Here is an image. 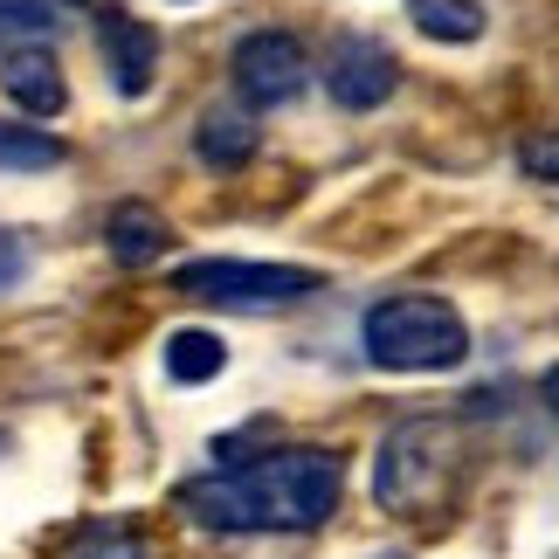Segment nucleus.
<instances>
[{
	"instance_id": "1",
	"label": "nucleus",
	"mask_w": 559,
	"mask_h": 559,
	"mask_svg": "<svg viewBox=\"0 0 559 559\" xmlns=\"http://www.w3.org/2000/svg\"><path fill=\"white\" fill-rule=\"evenodd\" d=\"M346 498V463L332 449H270L180 484V511L207 532H311Z\"/></svg>"
},
{
	"instance_id": "2",
	"label": "nucleus",
	"mask_w": 559,
	"mask_h": 559,
	"mask_svg": "<svg viewBox=\"0 0 559 559\" xmlns=\"http://www.w3.org/2000/svg\"><path fill=\"white\" fill-rule=\"evenodd\" d=\"M463 484H469L463 421L421 415V421L386 428L380 463H373V498L386 511H401V519H442V511L463 498Z\"/></svg>"
},
{
	"instance_id": "3",
	"label": "nucleus",
	"mask_w": 559,
	"mask_h": 559,
	"mask_svg": "<svg viewBox=\"0 0 559 559\" xmlns=\"http://www.w3.org/2000/svg\"><path fill=\"white\" fill-rule=\"evenodd\" d=\"M359 346L380 373H449L469 359V325L449 297H421V290H401V297H380L359 325Z\"/></svg>"
},
{
	"instance_id": "4",
	"label": "nucleus",
	"mask_w": 559,
	"mask_h": 559,
	"mask_svg": "<svg viewBox=\"0 0 559 559\" xmlns=\"http://www.w3.org/2000/svg\"><path fill=\"white\" fill-rule=\"evenodd\" d=\"M174 290L193 297V305H214V311H290V305H305V297H318V270L201 255V263H180Z\"/></svg>"
},
{
	"instance_id": "5",
	"label": "nucleus",
	"mask_w": 559,
	"mask_h": 559,
	"mask_svg": "<svg viewBox=\"0 0 559 559\" xmlns=\"http://www.w3.org/2000/svg\"><path fill=\"white\" fill-rule=\"evenodd\" d=\"M235 91H242L249 111H276V104H290L297 91L311 83V56H305V41L284 35V28H255L235 41Z\"/></svg>"
},
{
	"instance_id": "6",
	"label": "nucleus",
	"mask_w": 559,
	"mask_h": 559,
	"mask_svg": "<svg viewBox=\"0 0 559 559\" xmlns=\"http://www.w3.org/2000/svg\"><path fill=\"white\" fill-rule=\"evenodd\" d=\"M325 91L346 104V111H373V104H386L401 91V62L373 35H338L332 56H325Z\"/></svg>"
},
{
	"instance_id": "7",
	"label": "nucleus",
	"mask_w": 559,
	"mask_h": 559,
	"mask_svg": "<svg viewBox=\"0 0 559 559\" xmlns=\"http://www.w3.org/2000/svg\"><path fill=\"white\" fill-rule=\"evenodd\" d=\"M97 41H104L111 83H118L124 97H145V91H153V70H159V35L145 28L139 14H124V8H104V14H97Z\"/></svg>"
},
{
	"instance_id": "8",
	"label": "nucleus",
	"mask_w": 559,
	"mask_h": 559,
	"mask_svg": "<svg viewBox=\"0 0 559 559\" xmlns=\"http://www.w3.org/2000/svg\"><path fill=\"white\" fill-rule=\"evenodd\" d=\"M0 91H8V97H14V111H28V118H56L62 104H70L62 62L41 49V41H28V49H8V56H0Z\"/></svg>"
},
{
	"instance_id": "9",
	"label": "nucleus",
	"mask_w": 559,
	"mask_h": 559,
	"mask_svg": "<svg viewBox=\"0 0 559 559\" xmlns=\"http://www.w3.org/2000/svg\"><path fill=\"white\" fill-rule=\"evenodd\" d=\"M166 242H174V228H166V214L159 207H145V201H124L111 207V255L124 270H145V263H159Z\"/></svg>"
},
{
	"instance_id": "10",
	"label": "nucleus",
	"mask_w": 559,
	"mask_h": 559,
	"mask_svg": "<svg viewBox=\"0 0 559 559\" xmlns=\"http://www.w3.org/2000/svg\"><path fill=\"white\" fill-rule=\"evenodd\" d=\"M407 14H415V28L421 35H436V41H477L484 35V0H407Z\"/></svg>"
},
{
	"instance_id": "11",
	"label": "nucleus",
	"mask_w": 559,
	"mask_h": 559,
	"mask_svg": "<svg viewBox=\"0 0 559 559\" xmlns=\"http://www.w3.org/2000/svg\"><path fill=\"white\" fill-rule=\"evenodd\" d=\"M62 159L70 153H62L56 132H41V124H0V166L8 174H49Z\"/></svg>"
},
{
	"instance_id": "12",
	"label": "nucleus",
	"mask_w": 559,
	"mask_h": 559,
	"mask_svg": "<svg viewBox=\"0 0 559 559\" xmlns=\"http://www.w3.org/2000/svg\"><path fill=\"white\" fill-rule=\"evenodd\" d=\"M76 0H0V56L8 49H28L35 35H49Z\"/></svg>"
},
{
	"instance_id": "13",
	"label": "nucleus",
	"mask_w": 559,
	"mask_h": 559,
	"mask_svg": "<svg viewBox=\"0 0 559 559\" xmlns=\"http://www.w3.org/2000/svg\"><path fill=\"white\" fill-rule=\"evenodd\" d=\"M193 145H201V159H214V166H242L255 153V124L235 118V111H207L201 132H193Z\"/></svg>"
},
{
	"instance_id": "14",
	"label": "nucleus",
	"mask_w": 559,
	"mask_h": 559,
	"mask_svg": "<svg viewBox=\"0 0 559 559\" xmlns=\"http://www.w3.org/2000/svg\"><path fill=\"white\" fill-rule=\"evenodd\" d=\"M228 367V353H222V338H214V332H174V338H166V373H174V380H214V373H222Z\"/></svg>"
},
{
	"instance_id": "15",
	"label": "nucleus",
	"mask_w": 559,
	"mask_h": 559,
	"mask_svg": "<svg viewBox=\"0 0 559 559\" xmlns=\"http://www.w3.org/2000/svg\"><path fill=\"white\" fill-rule=\"evenodd\" d=\"M519 166L532 180H559V124H539V132L519 139Z\"/></svg>"
},
{
	"instance_id": "16",
	"label": "nucleus",
	"mask_w": 559,
	"mask_h": 559,
	"mask_svg": "<svg viewBox=\"0 0 559 559\" xmlns=\"http://www.w3.org/2000/svg\"><path fill=\"white\" fill-rule=\"evenodd\" d=\"M21 276H28V242H21V235H8V228H0V290H14Z\"/></svg>"
},
{
	"instance_id": "17",
	"label": "nucleus",
	"mask_w": 559,
	"mask_h": 559,
	"mask_svg": "<svg viewBox=\"0 0 559 559\" xmlns=\"http://www.w3.org/2000/svg\"><path fill=\"white\" fill-rule=\"evenodd\" d=\"M83 559H153V552H145L139 539H118V532H111V539H97V546L83 552Z\"/></svg>"
},
{
	"instance_id": "18",
	"label": "nucleus",
	"mask_w": 559,
	"mask_h": 559,
	"mask_svg": "<svg viewBox=\"0 0 559 559\" xmlns=\"http://www.w3.org/2000/svg\"><path fill=\"white\" fill-rule=\"evenodd\" d=\"M539 401H546V407H552V415H559V367H552V373L539 380Z\"/></svg>"
},
{
	"instance_id": "19",
	"label": "nucleus",
	"mask_w": 559,
	"mask_h": 559,
	"mask_svg": "<svg viewBox=\"0 0 559 559\" xmlns=\"http://www.w3.org/2000/svg\"><path fill=\"white\" fill-rule=\"evenodd\" d=\"M386 559H401V552H386Z\"/></svg>"
}]
</instances>
